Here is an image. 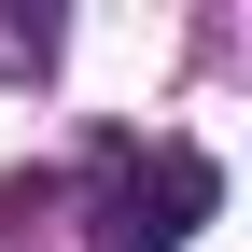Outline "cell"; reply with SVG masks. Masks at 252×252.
Segmentation results:
<instances>
[{
	"label": "cell",
	"instance_id": "6da1fadb",
	"mask_svg": "<svg viewBox=\"0 0 252 252\" xmlns=\"http://www.w3.org/2000/svg\"><path fill=\"white\" fill-rule=\"evenodd\" d=\"M210 154L196 140H98L84 182V252H182V224H210Z\"/></svg>",
	"mask_w": 252,
	"mask_h": 252
},
{
	"label": "cell",
	"instance_id": "7a4b0ae2",
	"mask_svg": "<svg viewBox=\"0 0 252 252\" xmlns=\"http://www.w3.org/2000/svg\"><path fill=\"white\" fill-rule=\"evenodd\" d=\"M56 56V14H0V70H42Z\"/></svg>",
	"mask_w": 252,
	"mask_h": 252
}]
</instances>
